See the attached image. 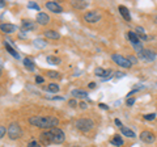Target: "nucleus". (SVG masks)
<instances>
[{
  "mask_svg": "<svg viewBox=\"0 0 157 147\" xmlns=\"http://www.w3.org/2000/svg\"><path fill=\"white\" fill-rule=\"evenodd\" d=\"M39 139L43 145H51V143H55V145H60L64 142L66 139V135L64 133L59 129V127H52V129H48V130H45L43 133H41L39 135Z\"/></svg>",
  "mask_w": 157,
  "mask_h": 147,
  "instance_id": "f257e3e1",
  "label": "nucleus"
},
{
  "mask_svg": "<svg viewBox=\"0 0 157 147\" xmlns=\"http://www.w3.org/2000/svg\"><path fill=\"white\" fill-rule=\"evenodd\" d=\"M29 124L37 127H41V129H52V127L58 126L59 120L56 117L52 116H34L29 118Z\"/></svg>",
  "mask_w": 157,
  "mask_h": 147,
  "instance_id": "f03ea898",
  "label": "nucleus"
},
{
  "mask_svg": "<svg viewBox=\"0 0 157 147\" xmlns=\"http://www.w3.org/2000/svg\"><path fill=\"white\" fill-rule=\"evenodd\" d=\"M7 133H8L9 138L14 141V139H18L20 137H21L22 131H21V127H20V125L17 122H12V124H9V126H8Z\"/></svg>",
  "mask_w": 157,
  "mask_h": 147,
  "instance_id": "7ed1b4c3",
  "label": "nucleus"
},
{
  "mask_svg": "<svg viewBox=\"0 0 157 147\" xmlns=\"http://www.w3.org/2000/svg\"><path fill=\"white\" fill-rule=\"evenodd\" d=\"M76 127L80 131L86 133V131H89V130H92L93 127H94V122H93L92 120H89V118H80L76 122Z\"/></svg>",
  "mask_w": 157,
  "mask_h": 147,
  "instance_id": "20e7f679",
  "label": "nucleus"
},
{
  "mask_svg": "<svg viewBox=\"0 0 157 147\" xmlns=\"http://www.w3.org/2000/svg\"><path fill=\"white\" fill-rule=\"evenodd\" d=\"M127 37H128V40L131 41L132 46H134L135 51H136L137 54H139L141 50H143V47H141V42H140V40H139V36H137L136 33H134V32H128V33H127Z\"/></svg>",
  "mask_w": 157,
  "mask_h": 147,
  "instance_id": "39448f33",
  "label": "nucleus"
},
{
  "mask_svg": "<svg viewBox=\"0 0 157 147\" xmlns=\"http://www.w3.org/2000/svg\"><path fill=\"white\" fill-rule=\"evenodd\" d=\"M113 61H114L118 66H121V67H123V68H130L131 67L130 59H127V58L119 55V54H114V55H113Z\"/></svg>",
  "mask_w": 157,
  "mask_h": 147,
  "instance_id": "423d86ee",
  "label": "nucleus"
},
{
  "mask_svg": "<svg viewBox=\"0 0 157 147\" xmlns=\"http://www.w3.org/2000/svg\"><path fill=\"white\" fill-rule=\"evenodd\" d=\"M100 18H101V16L97 11H89L84 14V20L89 24H96V22L100 21Z\"/></svg>",
  "mask_w": 157,
  "mask_h": 147,
  "instance_id": "0eeeda50",
  "label": "nucleus"
},
{
  "mask_svg": "<svg viewBox=\"0 0 157 147\" xmlns=\"http://www.w3.org/2000/svg\"><path fill=\"white\" fill-rule=\"evenodd\" d=\"M141 59H144V61H148V62H152V61H155V58H156V54L155 51H152V50H148V49H143L139 54H137Z\"/></svg>",
  "mask_w": 157,
  "mask_h": 147,
  "instance_id": "6e6552de",
  "label": "nucleus"
},
{
  "mask_svg": "<svg viewBox=\"0 0 157 147\" xmlns=\"http://www.w3.org/2000/svg\"><path fill=\"white\" fill-rule=\"evenodd\" d=\"M46 8L50 12H54V13H62L63 12V7L60 4H58V2H47Z\"/></svg>",
  "mask_w": 157,
  "mask_h": 147,
  "instance_id": "1a4fd4ad",
  "label": "nucleus"
},
{
  "mask_svg": "<svg viewBox=\"0 0 157 147\" xmlns=\"http://www.w3.org/2000/svg\"><path fill=\"white\" fill-rule=\"evenodd\" d=\"M140 139L144 142V143H153L155 142V134H152L151 131H143L140 134Z\"/></svg>",
  "mask_w": 157,
  "mask_h": 147,
  "instance_id": "9d476101",
  "label": "nucleus"
},
{
  "mask_svg": "<svg viewBox=\"0 0 157 147\" xmlns=\"http://www.w3.org/2000/svg\"><path fill=\"white\" fill-rule=\"evenodd\" d=\"M37 22L39 25H46V24L50 22V17L47 16V13H43V12H39L37 14Z\"/></svg>",
  "mask_w": 157,
  "mask_h": 147,
  "instance_id": "9b49d317",
  "label": "nucleus"
},
{
  "mask_svg": "<svg viewBox=\"0 0 157 147\" xmlns=\"http://www.w3.org/2000/svg\"><path fill=\"white\" fill-rule=\"evenodd\" d=\"M0 30H2L3 33H13L14 30H16V25H12V24H7V22H3L0 24Z\"/></svg>",
  "mask_w": 157,
  "mask_h": 147,
  "instance_id": "f8f14e48",
  "label": "nucleus"
},
{
  "mask_svg": "<svg viewBox=\"0 0 157 147\" xmlns=\"http://www.w3.org/2000/svg\"><path fill=\"white\" fill-rule=\"evenodd\" d=\"M72 96L75 97V99H85V100L89 99L88 93L85 91H82V89H73L72 91Z\"/></svg>",
  "mask_w": 157,
  "mask_h": 147,
  "instance_id": "ddd939ff",
  "label": "nucleus"
},
{
  "mask_svg": "<svg viewBox=\"0 0 157 147\" xmlns=\"http://www.w3.org/2000/svg\"><path fill=\"white\" fill-rule=\"evenodd\" d=\"M119 13H121V16L124 18L126 21H130L131 20V14H130V11H128V8L124 7V6H119Z\"/></svg>",
  "mask_w": 157,
  "mask_h": 147,
  "instance_id": "4468645a",
  "label": "nucleus"
},
{
  "mask_svg": "<svg viewBox=\"0 0 157 147\" xmlns=\"http://www.w3.org/2000/svg\"><path fill=\"white\" fill-rule=\"evenodd\" d=\"M43 34H45L46 38H50V40H59L60 38V34L55 30H46Z\"/></svg>",
  "mask_w": 157,
  "mask_h": 147,
  "instance_id": "2eb2a0df",
  "label": "nucleus"
},
{
  "mask_svg": "<svg viewBox=\"0 0 157 147\" xmlns=\"http://www.w3.org/2000/svg\"><path fill=\"white\" fill-rule=\"evenodd\" d=\"M4 47H6V50L9 53V54H11V55L12 57H14V58H16V59H20V54L16 51V50H14V49L11 46V45H9V43H4Z\"/></svg>",
  "mask_w": 157,
  "mask_h": 147,
  "instance_id": "dca6fc26",
  "label": "nucleus"
},
{
  "mask_svg": "<svg viewBox=\"0 0 157 147\" xmlns=\"http://www.w3.org/2000/svg\"><path fill=\"white\" fill-rule=\"evenodd\" d=\"M121 131H122V134L126 135V137H128V138H135V133L130 129V127L122 126V127H121Z\"/></svg>",
  "mask_w": 157,
  "mask_h": 147,
  "instance_id": "f3484780",
  "label": "nucleus"
},
{
  "mask_svg": "<svg viewBox=\"0 0 157 147\" xmlns=\"http://www.w3.org/2000/svg\"><path fill=\"white\" fill-rule=\"evenodd\" d=\"M21 28H22V32L25 33V30H32V29H34V25H33V22L30 21H26V20H22L21 22Z\"/></svg>",
  "mask_w": 157,
  "mask_h": 147,
  "instance_id": "a211bd4d",
  "label": "nucleus"
},
{
  "mask_svg": "<svg viewBox=\"0 0 157 147\" xmlns=\"http://www.w3.org/2000/svg\"><path fill=\"white\" fill-rule=\"evenodd\" d=\"M110 143H111V145H114V146L121 147V146H123L124 142H123V139H122L119 135H114V137H113V139L110 141Z\"/></svg>",
  "mask_w": 157,
  "mask_h": 147,
  "instance_id": "6ab92c4d",
  "label": "nucleus"
},
{
  "mask_svg": "<svg viewBox=\"0 0 157 147\" xmlns=\"http://www.w3.org/2000/svg\"><path fill=\"white\" fill-rule=\"evenodd\" d=\"M24 66H25L28 71H34V62L30 58H25V59H24Z\"/></svg>",
  "mask_w": 157,
  "mask_h": 147,
  "instance_id": "aec40b11",
  "label": "nucleus"
},
{
  "mask_svg": "<svg viewBox=\"0 0 157 147\" xmlns=\"http://www.w3.org/2000/svg\"><path fill=\"white\" fill-rule=\"evenodd\" d=\"M47 63H50V65H54V66H58V65H60L62 63V59L60 58H58V57H47Z\"/></svg>",
  "mask_w": 157,
  "mask_h": 147,
  "instance_id": "412c9836",
  "label": "nucleus"
},
{
  "mask_svg": "<svg viewBox=\"0 0 157 147\" xmlns=\"http://www.w3.org/2000/svg\"><path fill=\"white\" fill-rule=\"evenodd\" d=\"M34 46L37 49H45L47 46V42L45 40H42V38H37V40L34 41Z\"/></svg>",
  "mask_w": 157,
  "mask_h": 147,
  "instance_id": "4be33fe9",
  "label": "nucleus"
},
{
  "mask_svg": "<svg viewBox=\"0 0 157 147\" xmlns=\"http://www.w3.org/2000/svg\"><path fill=\"white\" fill-rule=\"evenodd\" d=\"M72 6L76 9H84L88 6V3L86 2H72Z\"/></svg>",
  "mask_w": 157,
  "mask_h": 147,
  "instance_id": "5701e85b",
  "label": "nucleus"
},
{
  "mask_svg": "<svg viewBox=\"0 0 157 147\" xmlns=\"http://www.w3.org/2000/svg\"><path fill=\"white\" fill-rule=\"evenodd\" d=\"M59 91V85L56 83H51V84L47 85V92H51V93H55V92Z\"/></svg>",
  "mask_w": 157,
  "mask_h": 147,
  "instance_id": "b1692460",
  "label": "nucleus"
},
{
  "mask_svg": "<svg viewBox=\"0 0 157 147\" xmlns=\"http://www.w3.org/2000/svg\"><path fill=\"white\" fill-rule=\"evenodd\" d=\"M105 72H106V70H104V68H101V67H97L94 70V75H97L98 77H104Z\"/></svg>",
  "mask_w": 157,
  "mask_h": 147,
  "instance_id": "393cba45",
  "label": "nucleus"
},
{
  "mask_svg": "<svg viewBox=\"0 0 157 147\" xmlns=\"http://www.w3.org/2000/svg\"><path fill=\"white\" fill-rule=\"evenodd\" d=\"M47 76L52 77V79H59V77H60V74L56 72V71H47Z\"/></svg>",
  "mask_w": 157,
  "mask_h": 147,
  "instance_id": "a878e982",
  "label": "nucleus"
},
{
  "mask_svg": "<svg viewBox=\"0 0 157 147\" xmlns=\"http://www.w3.org/2000/svg\"><path fill=\"white\" fill-rule=\"evenodd\" d=\"M28 8L36 9V11H39V9H41V8H39V6H38V4H37V3H33V2H30V3H29V4H28Z\"/></svg>",
  "mask_w": 157,
  "mask_h": 147,
  "instance_id": "bb28decb",
  "label": "nucleus"
},
{
  "mask_svg": "<svg viewBox=\"0 0 157 147\" xmlns=\"http://www.w3.org/2000/svg\"><path fill=\"white\" fill-rule=\"evenodd\" d=\"M156 118V114L155 113H149V114H145L144 116V120H147V121H153Z\"/></svg>",
  "mask_w": 157,
  "mask_h": 147,
  "instance_id": "cd10ccee",
  "label": "nucleus"
},
{
  "mask_svg": "<svg viewBox=\"0 0 157 147\" xmlns=\"http://www.w3.org/2000/svg\"><path fill=\"white\" fill-rule=\"evenodd\" d=\"M28 147H42L41 145L38 143L37 141H32V142H29V145H28Z\"/></svg>",
  "mask_w": 157,
  "mask_h": 147,
  "instance_id": "c85d7f7f",
  "label": "nucleus"
},
{
  "mask_svg": "<svg viewBox=\"0 0 157 147\" xmlns=\"http://www.w3.org/2000/svg\"><path fill=\"white\" fill-rule=\"evenodd\" d=\"M6 131H7V129H6V126H2L0 125V139L3 138L4 135H6Z\"/></svg>",
  "mask_w": 157,
  "mask_h": 147,
  "instance_id": "c756f323",
  "label": "nucleus"
},
{
  "mask_svg": "<svg viewBox=\"0 0 157 147\" xmlns=\"http://www.w3.org/2000/svg\"><path fill=\"white\" fill-rule=\"evenodd\" d=\"M126 104H127V106H132V105L135 104V99H134V97H130V99H127Z\"/></svg>",
  "mask_w": 157,
  "mask_h": 147,
  "instance_id": "7c9ffc66",
  "label": "nucleus"
},
{
  "mask_svg": "<svg viewBox=\"0 0 157 147\" xmlns=\"http://www.w3.org/2000/svg\"><path fill=\"white\" fill-rule=\"evenodd\" d=\"M68 105H70L71 108H76L77 102H76V100H70V101H68Z\"/></svg>",
  "mask_w": 157,
  "mask_h": 147,
  "instance_id": "2f4dec72",
  "label": "nucleus"
},
{
  "mask_svg": "<svg viewBox=\"0 0 157 147\" xmlns=\"http://www.w3.org/2000/svg\"><path fill=\"white\" fill-rule=\"evenodd\" d=\"M78 106H80L81 109H86V108H88V104H86V102L82 101V102H80V104H78Z\"/></svg>",
  "mask_w": 157,
  "mask_h": 147,
  "instance_id": "473e14b6",
  "label": "nucleus"
},
{
  "mask_svg": "<svg viewBox=\"0 0 157 147\" xmlns=\"http://www.w3.org/2000/svg\"><path fill=\"white\" fill-rule=\"evenodd\" d=\"M36 81L37 83H43V77L42 76H36Z\"/></svg>",
  "mask_w": 157,
  "mask_h": 147,
  "instance_id": "72a5a7b5",
  "label": "nucleus"
},
{
  "mask_svg": "<svg viewBox=\"0 0 157 147\" xmlns=\"http://www.w3.org/2000/svg\"><path fill=\"white\" fill-rule=\"evenodd\" d=\"M88 87H89L90 88V89H94V88H96V83H89V85H88Z\"/></svg>",
  "mask_w": 157,
  "mask_h": 147,
  "instance_id": "f704fd0d",
  "label": "nucleus"
},
{
  "mask_svg": "<svg viewBox=\"0 0 157 147\" xmlns=\"http://www.w3.org/2000/svg\"><path fill=\"white\" fill-rule=\"evenodd\" d=\"M100 108H101V109H105V110L109 109V106H107L106 104H100Z\"/></svg>",
  "mask_w": 157,
  "mask_h": 147,
  "instance_id": "c9c22d12",
  "label": "nucleus"
},
{
  "mask_svg": "<svg viewBox=\"0 0 157 147\" xmlns=\"http://www.w3.org/2000/svg\"><path fill=\"white\" fill-rule=\"evenodd\" d=\"M115 75H117V77H123V76H124V74H123V72H117Z\"/></svg>",
  "mask_w": 157,
  "mask_h": 147,
  "instance_id": "e433bc0d",
  "label": "nucleus"
},
{
  "mask_svg": "<svg viewBox=\"0 0 157 147\" xmlns=\"http://www.w3.org/2000/svg\"><path fill=\"white\" fill-rule=\"evenodd\" d=\"M114 122H115V125H117V126H119V127H122V122H121L119 120H115Z\"/></svg>",
  "mask_w": 157,
  "mask_h": 147,
  "instance_id": "4c0bfd02",
  "label": "nucleus"
},
{
  "mask_svg": "<svg viewBox=\"0 0 157 147\" xmlns=\"http://www.w3.org/2000/svg\"><path fill=\"white\" fill-rule=\"evenodd\" d=\"M6 2H4V0H0V8H3V7H6Z\"/></svg>",
  "mask_w": 157,
  "mask_h": 147,
  "instance_id": "58836bf2",
  "label": "nucleus"
},
{
  "mask_svg": "<svg viewBox=\"0 0 157 147\" xmlns=\"http://www.w3.org/2000/svg\"><path fill=\"white\" fill-rule=\"evenodd\" d=\"M156 21H157V17H156Z\"/></svg>",
  "mask_w": 157,
  "mask_h": 147,
  "instance_id": "ea45409f",
  "label": "nucleus"
},
{
  "mask_svg": "<svg viewBox=\"0 0 157 147\" xmlns=\"http://www.w3.org/2000/svg\"><path fill=\"white\" fill-rule=\"evenodd\" d=\"M73 147H77V146H73Z\"/></svg>",
  "mask_w": 157,
  "mask_h": 147,
  "instance_id": "a19ab883",
  "label": "nucleus"
}]
</instances>
